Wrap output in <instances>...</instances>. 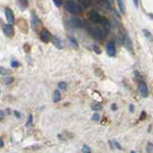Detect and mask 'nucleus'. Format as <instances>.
Listing matches in <instances>:
<instances>
[{
	"label": "nucleus",
	"mask_w": 153,
	"mask_h": 153,
	"mask_svg": "<svg viewBox=\"0 0 153 153\" xmlns=\"http://www.w3.org/2000/svg\"><path fill=\"white\" fill-rule=\"evenodd\" d=\"M138 2H139V0H133V3H134V5H135L136 8L138 7Z\"/></svg>",
	"instance_id": "4c0bfd02"
},
{
	"label": "nucleus",
	"mask_w": 153,
	"mask_h": 153,
	"mask_svg": "<svg viewBox=\"0 0 153 153\" xmlns=\"http://www.w3.org/2000/svg\"><path fill=\"white\" fill-rule=\"evenodd\" d=\"M129 111L131 112V113H133V112H134V105H133V104H130V105H129Z\"/></svg>",
	"instance_id": "72a5a7b5"
},
{
	"label": "nucleus",
	"mask_w": 153,
	"mask_h": 153,
	"mask_svg": "<svg viewBox=\"0 0 153 153\" xmlns=\"http://www.w3.org/2000/svg\"><path fill=\"white\" fill-rule=\"evenodd\" d=\"M90 151H91V149H90L89 147H87V146H83L82 147V152H84V153H89Z\"/></svg>",
	"instance_id": "393cba45"
},
{
	"label": "nucleus",
	"mask_w": 153,
	"mask_h": 153,
	"mask_svg": "<svg viewBox=\"0 0 153 153\" xmlns=\"http://www.w3.org/2000/svg\"><path fill=\"white\" fill-rule=\"evenodd\" d=\"M4 116H5V113L3 111H0V121L4 119Z\"/></svg>",
	"instance_id": "f704fd0d"
},
{
	"label": "nucleus",
	"mask_w": 153,
	"mask_h": 153,
	"mask_svg": "<svg viewBox=\"0 0 153 153\" xmlns=\"http://www.w3.org/2000/svg\"><path fill=\"white\" fill-rule=\"evenodd\" d=\"M18 3L20 7L22 8V9H25V8L28 7V4H29V2H28V0H18Z\"/></svg>",
	"instance_id": "a211bd4d"
},
{
	"label": "nucleus",
	"mask_w": 153,
	"mask_h": 153,
	"mask_svg": "<svg viewBox=\"0 0 153 153\" xmlns=\"http://www.w3.org/2000/svg\"><path fill=\"white\" fill-rule=\"evenodd\" d=\"M14 115H15V117H17V118H21V113H20L19 111H17V110H14Z\"/></svg>",
	"instance_id": "7c9ffc66"
},
{
	"label": "nucleus",
	"mask_w": 153,
	"mask_h": 153,
	"mask_svg": "<svg viewBox=\"0 0 153 153\" xmlns=\"http://www.w3.org/2000/svg\"><path fill=\"white\" fill-rule=\"evenodd\" d=\"M0 93H1V91H0Z\"/></svg>",
	"instance_id": "ea45409f"
},
{
	"label": "nucleus",
	"mask_w": 153,
	"mask_h": 153,
	"mask_svg": "<svg viewBox=\"0 0 153 153\" xmlns=\"http://www.w3.org/2000/svg\"><path fill=\"white\" fill-rule=\"evenodd\" d=\"M89 18H90V20L92 22H94L96 24H99L100 21V19H102V17H100L98 12L92 10V11L89 12Z\"/></svg>",
	"instance_id": "6e6552de"
},
{
	"label": "nucleus",
	"mask_w": 153,
	"mask_h": 153,
	"mask_svg": "<svg viewBox=\"0 0 153 153\" xmlns=\"http://www.w3.org/2000/svg\"><path fill=\"white\" fill-rule=\"evenodd\" d=\"M123 46L126 47L128 51H132V50H133V42H132L130 37L127 34H126V35H123Z\"/></svg>",
	"instance_id": "39448f33"
},
{
	"label": "nucleus",
	"mask_w": 153,
	"mask_h": 153,
	"mask_svg": "<svg viewBox=\"0 0 153 153\" xmlns=\"http://www.w3.org/2000/svg\"><path fill=\"white\" fill-rule=\"evenodd\" d=\"M3 32L8 38H13L14 35V29L13 25H11V24H8V25L4 26Z\"/></svg>",
	"instance_id": "1a4fd4ad"
},
{
	"label": "nucleus",
	"mask_w": 153,
	"mask_h": 153,
	"mask_svg": "<svg viewBox=\"0 0 153 153\" xmlns=\"http://www.w3.org/2000/svg\"><path fill=\"white\" fill-rule=\"evenodd\" d=\"M8 73H9V70H8L7 68H5V67H0V75L5 76Z\"/></svg>",
	"instance_id": "412c9836"
},
{
	"label": "nucleus",
	"mask_w": 153,
	"mask_h": 153,
	"mask_svg": "<svg viewBox=\"0 0 153 153\" xmlns=\"http://www.w3.org/2000/svg\"><path fill=\"white\" fill-rule=\"evenodd\" d=\"M53 99H54L55 102H58L60 100V99H61V95H60V92L58 90H56L54 92V98Z\"/></svg>",
	"instance_id": "2eb2a0df"
},
{
	"label": "nucleus",
	"mask_w": 153,
	"mask_h": 153,
	"mask_svg": "<svg viewBox=\"0 0 153 153\" xmlns=\"http://www.w3.org/2000/svg\"><path fill=\"white\" fill-rule=\"evenodd\" d=\"M13 82H14V78H6V79H5V83H6V84L12 83Z\"/></svg>",
	"instance_id": "c756f323"
},
{
	"label": "nucleus",
	"mask_w": 153,
	"mask_h": 153,
	"mask_svg": "<svg viewBox=\"0 0 153 153\" xmlns=\"http://www.w3.org/2000/svg\"><path fill=\"white\" fill-rule=\"evenodd\" d=\"M135 75L137 76V82H138V84H139V92L140 94L142 95V97L144 98H147L148 96V88L147 86L146 82H144V80L143 79V78L139 75L138 72H135Z\"/></svg>",
	"instance_id": "f257e3e1"
},
{
	"label": "nucleus",
	"mask_w": 153,
	"mask_h": 153,
	"mask_svg": "<svg viewBox=\"0 0 153 153\" xmlns=\"http://www.w3.org/2000/svg\"><path fill=\"white\" fill-rule=\"evenodd\" d=\"M53 1H54L55 5L57 7H60L62 5V0H53Z\"/></svg>",
	"instance_id": "bb28decb"
},
{
	"label": "nucleus",
	"mask_w": 153,
	"mask_h": 153,
	"mask_svg": "<svg viewBox=\"0 0 153 153\" xmlns=\"http://www.w3.org/2000/svg\"><path fill=\"white\" fill-rule=\"evenodd\" d=\"M89 33L95 39H102L103 37V31L100 28H97V27H90L89 29Z\"/></svg>",
	"instance_id": "7ed1b4c3"
},
{
	"label": "nucleus",
	"mask_w": 153,
	"mask_h": 153,
	"mask_svg": "<svg viewBox=\"0 0 153 153\" xmlns=\"http://www.w3.org/2000/svg\"><path fill=\"white\" fill-rule=\"evenodd\" d=\"M106 53L109 57H115L117 54V50H116V45L115 42L110 40L108 41L106 44Z\"/></svg>",
	"instance_id": "20e7f679"
},
{
	"label": "nucleus",
	"mask_w": 153,
	"mask_h": 153,
	"mask_svg": "<svg viewBox=\"0 0 153 153\" xmlns=\"http://www.w3.org/2000/svg\"><path fill=\"white\" fill-rule=\"evenodd\" d=\"M111 109L112 110H117V105H116V104L115 103H113V104H112V105H111Z\"/></svg>",
	"instance_id": "c9c22d12"
},
{
	"label": "nucleus",
	"mask_w": 153,
	"mask_h": 153,
	"mask_svg": "<svg viewBox=\"0 0 153 153\" xmlns=\"http://www.w3.org/2000/svg\"><path fill=\"white\" fill-rule=\"evenodd\" d=\"M100 117L99 114H94L93 117H92V120L95 121V122H98V121H100Z\"/></svg>",
	"instance_id": "cd10ccee"
},
{
	"label": "nucleus",
	"mask_w": 153,
	"mask_h": 153,
	"mask_svg": "<svg viewBox=\"0 0 153 153\" xmlns=\"http://www.w3.org/2000/svg\"><path fill=\"white\" fill-rule=\"evenodd\" d=\"M117 3H118V7H119L120 13L124 14H126V5H124V1H123V0H117Z\"/></svg>",
	"instance_id": "f8f14e48"
},
{
	"label": "nucleus",
	"mask_w": 153,
	"mask_h": 153,
	"mask_svg": "<svg viewBox=\"0 0 153 153\" xmlns=\"http://www.w3.org/2000/svg\"><path fill=\"white\" fill-rule=\"evenodd\" d=\"M93 49L95 51V53H97V54H100V53H102V51H100V49L97 45H94L93 46Z\"/></svg>",
	"instance_id": "c85d7f7f"
},
{
	"label": "nucleus",
	"mask_w": 153,
	"mask_h": 153,
	"mask_svg": "<svg viewBox=\"0 0 153 153\" xmlns=\"http://www.w3.org/2000/svg\"><path fill=\"white\" fill-rule=\"evenodd\" d=\"M32 123H33V115H30L29 120H28V122H27V126H32Z\"/></svg>",
	"instance_id": "a878e982"
},
{
	"label": "nucleus",
	"mask_w": 153,
	"mask_h": 153,
	"mask_svg": "<svg viewBox=\"0 0 153 153\" xmlns=\"http://www.w3.org/2000/svg\"><path fill=\"white\" fill-rule=\"evenodd\" d=\"M91 108H92V110H94V111H100L102 109V105L98 102H94L91 104Z\"/></svg>",
	"instance_id": "dca6fc26"
},
{
	"label": "nucleus",
	"mask_w": 153,
	"mask_h": 153,
	"mask_svg": "<svg viewBox=\"0 0 153 153\" xmlns=\"http://www.w3.org/2000/svg\"><path fill=\"white\" fill-rule=\"evenodd\" d=\"M54 44L56 45V47L58 48V49H61V48H62L61 40H60L58 38H54Z\"/></svg>",
	"instance_id": "f3484780"
},
{
	"label": "nucleus",
	"mask_w": 153,
	"mask_h": 153,
	"mask_svg": "<svg viewBox=\"0 0 153 153\" xmlns=\"http://www.w3.org/2000/svg\"><path fill=\"white\" fill-rule=\"evenodd\" d=\"M71 22H72V24H73L75 27H82L83 26L82 21L80 19H79V18H73V19L71 20Z\"/></svg>",
	"instance_id": "ddd939ff"
},
{
	"label": "nucleus",
	"mask_w": 153,
	"mask_h": 153,
	"mask_svg": "<svg viewBox=\"0 0 153 153\" xmlns=\"http://www.w3.org/2000/svg\"><path fill=\"white\" fill-rule=\"evenodd\" d=\"M40 39L41 41H43L44 43H48L51 39V35L49 34L46 29H43L41 32H40Z\"/></svg>",
	"instance_id": "9d476101"
},
{
	"label": "nucleus",
	"mask_w": 153,
	"mask_h": 153,
	"mask_svg": "<svg viewBox=\"0 0 153 153\" xmlns=\"http://www.w3.org/2000/svg\"><path fill=\"white\" fill-rule=\"evenodd\" d=\"M18 65H19V63L17 61H15V60L12 61V66H13V67H17Z\"/></svg>",
	"instance_id": "2f4dec72"
},
{
	"label": "nucleus",
	"mask_w": 153,
	"mask_h": 153,
	"mask_svg": "<svg viewBox=\"0 0 153 153\" xmlns=\"http://www.w3.org/2000/svg\"><path fill=\"white\" fill-rule=\"evenodd\" d=\"M38 26H40V21L38 20V17L35 14L33 15V18H32V27L35 31L38 30Z\"/></svg>",
	"instance_id": "9b49d317"
},
{
	"label": "nucleus",
	"mask_w": 153,
	"mask_h": 153,
	"mask_svg": "<svg viewBox=\"0 0 153 153\" xmlns=\"http://www.w3.org/2000/svg\"><path fill=\"white\" fill-rule=\"evenodd\" d=\"M4 147V142H3V140L0 138V147Z\"/></svg>",
	"instance_id": "e433bc0d"
},
{
	"label": "nucleus",
	"mask_w": 153,
	"mask_h": 153,
	"mask_svg": "<svg viewBox=\"0 0 153 153\" xmlns=\"http://www.w3.org/2000/svg\"><path fill=\"white\" fill-rule=\"evenodd\" d=\"M148 17H149L151 19H153V14H148Z\"/></svg>",
	"instance_id": "58836bf2"
},
{
	"label": "nucleus",
	"mask_w": 153,
	"mask_h": 153,
	"mask_svg": "<svg viewBox=\"0 0 153 153\" xmlns=\"http://www.w3.org/2000/svg\"><path fill=\"white\" fill-rule=\"evenodd\" d=\"M147 152H153V144L148 143L147 144Z\"/></svg>",
	"instance_id": "b1692460"
},
{
	"label": "nucleus",
	"mask_w": 153,
	"mask_h": 153,
	"mask_svg": "<svg viewBox=\"0 0 153 153\" xmlns=\"http://www.w3.org/2000/svg\"><path fill=\"white\" fill-rule=\"evenodd\" d=\"M79 3H80V5H82V8H87L90 4L88 0H79Z\"/></svg>",
	"instance_id": "aec40b11"
},
{
	"label": "nucleus",
	"mask_w": 153,
	"mask_h": 153,
	"mask_svg": "<svg viewBox=\"0 0 153 153\" xmlns=\"http://www.w3.org/2000/svg\"><path fill=\"white\" fill-rule=\"evenodd\" d=\"M112 143H113V144H115L117 148H120V149H121V148H122V147H121V144H120L119 143H117L116 141H113V142H112Z\"/></svg>",
	"instance_id": "473e14b6"
},
{
	"label": "nucleus",
	"mask_w": 153,
	"mask_h": 153,
	"mask_svg": "<svg viewBox=\"0 0 153 153\" xmlns=\"http://www.w3.org/2000/svg\"><path fill=\"white\" fill-rule=\"evenodd\" d=\"M143 34L144 35V37H146L149 41H153V35H151V33L149 31H147V29H144L143 30Z\"/></svg>",
	"instance_id": "4468645a"
},
{
	"label": "nucleus",
	"mask_w": 153,
	"mask_h": 153,
	"mask_svg": "<svg viewBox=\"0 0 153 153\" xmlns=\"http://www.w3.org/2000/svg\"><path fill=\"white\" fill-rule=\"evenodd\" d=\"M58 87L60 88V89L65 90L66 88H67V84H66V82H59V83H58Z\"/></svg>",
	"instance_id": "4be33fe9"
},
{
	"label": "nucleus",
	"mask_w": 153,
	"mask_h": 153,
	"mask_svg": "<svg viewBox=\"0 0 153 153\" xmlns=\"http://www.w3.org/2000/svg\"><path fill=\"white\" fill-rule=\"evenodd\" d=\"M69 39H70L71 43L73 44V45H75V48H78L79 47V44H78V42H76V40L75 38H69Z\"/></svg>",
	"instance_id": "5701e85b"
},
{
	"label": "nucleus",
	"mask_w": 153,
	"mask_h": 153,
	"mask_svg": "<svg viewBox=\"0 0 153 153\" xmlns=\"http://www.w3.org/2000/svg\"><path fill=\"white\" fill-rule=\"evenodd\" d=\"M100 26H102V29L103 32H105V34H107L108 32L110 31V28H111V24H110V21L108 20L107 18L105 17H102V19H100Z\"/></svg>",
	"instance_id": "423d86ee"
},
{
	"label": "nucleus",
	"mask_w": 153,
	"mask_h": 153,
	"mask_svg": "<svg viewBox=\"0 0 153 153\" xmlns=\"http://www.w3.org/2000/svg\"><path fill=\"white\" fill-rule=\"evenodd\" d=\"M5 15H6V19L9 24L11 25H14V12L12 11L10 8H6L5 10Z\"/></svg>",
	"instance_id": "0eeeda50"
},
{
	"label": "nucleus",
	"mask_w": 153,
	"mask_h": 153,
	"mask_svg": "<svg viewBox=\"0 0 153 153\" xmlns=\"http://www.w3.org/2000/svg\"><path fill=\"white\" fill-rule=\"evenodd\" d=\"M99 2H100V4H102V6H104V7L110 8L111 1H109V0H99Z\"/></svg>",
	"instance_id": "6ab92c4d"
},
{
	"label": "nucleus",
	"mask_w": 153,
	"mask_h": 153,
	"mask_svg": "<svg viewBox=\"0 0 153 153\" xmlns=\"http://www.w3.org/2000/svg\"><path fill=\"white\" fill-rule=\"evenodd\" d=\"M65 8L69 13L74 14H78L80 13V11H82V9H80V7L78 5V4L74 1H72V0H69V1L66 2Z\"/></svg>",
	"instance_id": "f03ea898"
}]
</instances>
